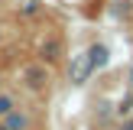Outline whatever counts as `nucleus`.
I'll return each mask as SVG.
<instances>
[{
  "label": "nucleus",
  "instance_id": "7",
  "mask_svg": "<svg viewBox=\"0 0 133 130\" xmlns=\"http://www.w3.org/2000/svg\"><path fill=\"white\" fill-rule=\"evenodd\" d=\"M120 130H133V120H127V124H123V127Z\"/></svg>",
  "mask_w": 133,
  "mask_h": 130
},
{
  "label": "nucleus",
  "instance_id": "1",
  "mask_svg": "<svg viewBox=\"0 0 133 130\" xmlns=\"http://www.w3.org/2000/svg\"><path fill=\"white\" fill-rule=\"evenodd\" d=\"M91 72H94V65H91V55L84 52V55H75L71 58V65H68V78H71V84H84L91 78Z\"/></svg>",
  "mask_w": 133,
  "mask_h": 130
},
{
  "label": "nucleus",
  "instance_id": "9",
  "mask_svg": "<svg viewBox=\"0 0 133 130\" xmlns=\"http://www.w3.org/2000/svg\"><path fill=\"white\" fill-rule=\"evenodd\" d=\"M0 130H6V127H3V124H0Z\"/></svg>",
  "mask_w": 133,
  "mask_h": 130
},
{
  "label": "nucleus",
  "instance_id": "5",
  "mask_svg": "<svg viewBox=\"0 0 133 130\" xmlns=\"http://www.w3.org/2000/svg\"><path fill=\"white\" fill-rule=\"evenodd\" d=\"M3 127H6V130H26V127H29V120H26V114L10 110V114L3 117Z\"/></svg>",
  "mask_w": 133,
  "mask_h": 130
},
{
  "label": "nucleus",
  "instance_id": "2",
  "mask_svg": "<svg viewBox=\"0 0 133 130\" xmlns=\"http://www.w3.org/2000/svg\"><path fill=\"white\" fill-rule=\"evenodd\" d=\"M23 81H26V88L42 91L45 84H49V75H45L42 65H26V68H23Z\"/></svg>",
  "mask_w": 133,
  "mask_h": 130
},
{
  "label": "nucleus",
  "instance_id": "6",
  "mask_svg": "<svg viewBox=\"0 0 133 130\" xmlns=\"http://www.w3.org/2000/svg\"><path fill=\"white\" fill-rule=\"evenodd\" d=\"M13 110V98H6V94H0V117H6Z\"/></svg>",
  "mask_w": 133,
  "mask_h": 130
},
{
  "label": "nucleus",
  "instance_id": "4",
  "mask_svg": "<svg viewBox=\"0 0 133 130\" xmlns=\"http://www.w3.org/2000/svg\"><path fill=\"white\" fill-rule=\"evenodd\" d=\"M88 55H91V65H94V68H104V65H107V46H101V42H94L88 49Z\"/></svg>",
  "mask_w": 133,
  "mask_h": 130
},
{
  "label": "nucleus",
  "instance_id": "8",
  "mask_svg": "<svg viewBox=\"0 0 133 130\" xmlns=\"http://www.w3.org/2000/svg\"><path fill=\"white\" fill-rule=\"evenodd\" d=\"M130 88H133V68H130Z\"/></svg>",
  "mask_w": 133,
  "mask_h": 130
},
{
  "label": "nucleus",
  "instance_id": "3",
  "mask_svg": "<svg viewBox=\"0 0 133 130\" xmlns=\"http://www.w3.org/2000/svg\"><path fill=\"white\" fill-rule=\"evenodd\" d=\"M39 55H42L45 62H55V58L62 55V42H58L55 36H52V39H45V42H42V49H39Z\"/></svg>",
  "mask_w": 133,
  "mask_h": 130
}]
</instances>
